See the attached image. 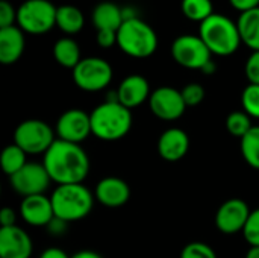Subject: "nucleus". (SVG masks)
<instances>
[{"label":"nucleus","mask_w":259,"mask_h":258,"mask_svg":"<svg viewBox=\"0 0 259 258\" xmlns=\"http://www.w3.org/2000/svg\"><path fill=\"white\" fill-rule=\"evenodd\" d=\"M42 164L58 186L82 184L90 173V158L80 144L59 138L44 154Z\"/></svg>","instance_id":"obj_1"},{"label":"nucleus","mask_w":259,"mask_h":258,"mask_svg":"<svg viewBox=\"0 0 259 258\" xmlns=\"http://www.w3.org/2000/svg\"><path fill=\"white\" fill-rule=\"evenodd\" d=\"M91 129L93 135L103 141H117L126 137L132 128V111L120 102H103L93 109Z\"/></svg>","instance_id":"obj_2"},{"label":"nucleus","mask_w":259,"mask_h":258,"mask_svg":"<svg viewBox=\"0 0 259 258\" xmlns=\"http://www.w3.org/2000/svg\"><path fill=\"white\" fill-rule=\"evenodd\" d=\"M199 36L203 40L212 55L229 56L240 47L241 36L238 24L222 14H212L200 23Z\"/></svg>","instance_id":"obj_3"},{"label":"nucleus","mask_w":259,"mask_h":258,"mask_svg":"<svg viewBox=\"0 0 259 258\" xmlns=\"http://www.w3.org/2000/svg\"><path fill=\"white\" fill-rule=\"evenodd\" d=\"M94 195L83 184H64L58 186L50 199L55 217L67 224L87 217L94 205Z\"/></svg>","instance_id":"obj_4"},{"label":"nucleus","mask_w":259,"mask_h":258,"mask_svg":"<svg viewBox=\"0 0 259 258\" xmlns=\"http://www.w3.org/2000/svg\"><path fill=\"white\" fill-rule=\"evenodd\" d=\"M117 46L132 58H149L158 49V35L150 24L137 17L123 21L117 32Z\"/></svg>","instance_id":"obj_5"},{"label":"nucleus","mask_w":259,"mask_h":258,"mask_svg":"<svg viewBox=\"0 0 259 258\" xmlns=\"http://www.w3.org/2000/svg\"><path fill=\"white\" fill-rule=\"evenodd\" d=\"M56 11L49 0H26L17 8V24L26 33L44 35L56 26Z\"/></svg>","instance_id":"obj_6"},{"label":"nucleus","mask_w":259,"mask_h":258,"mask_svg":"<svg viewBox=\"0 0 259 258\" xmlns=\"http://www.w3.org/2000/svg\"><path fill=\"white\" fill-rule=\"evenodd\" d=\"M55 141V131L38 119L21 122L14 132V143L27 155L46 154Z\"/></svg>","instance_id":"obj_7"},{"label":"nucleus","mask_w":259,"mask_h":258,"mask_svg":"<svg viewBox=\"0 0 259 258\" xmlns=\"http://www.w3.org/2000/svg\"><path fill=\"white\" fill-rule=\"evenodd\" d=\"M112 67L106 59L97 56L83 58L73 68V81L83 91H100L112 81Z\"/></svg>","instance_id":"obj_8"},{"label":"nucleus","mask_w":259,"mask_h":258,"mask_svg":"<svg viewBox=\"0 0 259 258\" xmlns=\"http://www.w3.org/2000/svg\"><path fill=\"white\" fill-rule=\"evenodd\" d=\"M171 55L179 65L202 70L203 65L211 61L212 53L199 35H181L171 44Z\"/></svg>","instance_id":"obj_9"},{"label":"nucleus","mask_w":259,"mask_h":258,"mask_svg":"<svg viewBox=\"0 0 259 258\" xmlns=\"http://www.w3.org/2000/svg\"><path fill=\"white\" fill-rule=\"evenodd\" d=\"M149 106L155 117L165 122L181 119L187 109V103L182 97V93L173 87H159L152 91Z\"/></svg>","instance_id":"obj_10"},{"label":"nucleus","mask_w":259,"mask_h":258,"mask_svg":"<svg viewBox=\"0 0 259 258\" xmlns=\"http://www.w3.org/2000/svg\"><path fill=\"white\" fill-rule=\"evenodd\" d=\"M9 181L11 187L23 198L44 195V192L49 189L52 182L44 164L38 163H27L21 170L12 175Z\"/></svg>","instance_id":"obj_11"},{"label":"nucleus","mask_w":259,"mask_h":258,"mask_svg":"<svg viewBox=\"0 0 259 258\" xmlns=\"http://www.w3.org/2000/svg\"><path fill=\"white\" fill-rule=\"evenodd\" d=\"M55 131L59 140L80 144L83 140L90 137V134H93L91 117L90 114L79 108L68 109L62 113L61 117L58 119Z\"/></svg>","instance_id":"obj_12"},{"label":"nucleus","mask_w":259,"mask_h":258,"mask_svg":"<svg viewBox=\"0 0 259 258\" xmlns=\"http://www.w3.org/2000/svg\"><path fill=\"white\" fill-rule=\"evenodd\" d=\"M250 208L247 202L238 198H232L220 205L215 214V227L219 228L220 233L231 236L237 233H243L249 216H250Z\"/></svg>","instance_id":"obj_13"},{"label":"nucleus","mask_w":259,"mask_h":258,"mask_svg":"<svg viewBox=\"0 0 259 258\" xmlns=\"http://www.w3.org/2000/svg\"><path fill=\"white\" fill-rule=\"evenodd\" d=\"M20 216L30 227H49L55 219V211L50 196L35 195L23 198L20 204Z\"/></svg>","instance_id":"obj_14"},{"label":"nucleus","mask_w":259,"mask_h":258,"mask_svg":"<svg viewBox=\"0 0 259 258\" xmlns=\"http://www.w3.org/2000/svg\"><path fill=\"white\" fill-rule=\"evenodd\" d=\"M33 251L29 234L20 227L0 228V258H30Z\"/></svg>","instance_id":"obj_15"},{"label":"nucleus","mask_w":259,"mask_h":258,"mask_svg":"<svg viewBox=\"0 0 259 258\" xmlns=\"http://www.w3.org/2000/svg\"><path fill=\"white\" fill-rule=\"evenodd\" d=\"M94 196L102 205L108 208H118L129 201L131 189L124 179L117 176H106L99 181Z\"/></svg>","instance_id":"obj_16"},{"label":"nucleus","mask_w":259,"mask_h":258,"mask_svg":"<svg viewBox=\"0 0 259 258\" xmlns=\"http://www.w3.org/2000/svg\"><path fill=\"white\" fill-rule=\"evenodd\" d=\"M190 149V137L181 128L165 129L158 140V152L168 163L181 161Z\"/></svg>","instance_id":"obj_17"},{"label":"nucleus","mask_w":259,"mask_h":258,"mask_svg":"<svg viewBox=\"0 0 259 258\" xmlns=\"http://www.w3.org/2000/svg\"><path fill=\"white\" fill-rule=\"evenodd\" d=\"M118 91V100L123 106L129 108L131 111L140 105H143L146 100L150 99V85L149 81L141 75H131L121 81V84L117 88Z\"/></svg>","instance_id":"obj_18"},{"label":"nucleus","mask_w":259,"mask_h":258,"mask_svg":"<svg viewBox=\"0 0 259 258\" xmlns=\"http://www.w3.org/2000/svg\"><path fill=\"white\" fill-rule=\"evenodd\" d=\"M24 33L18 26L0 29V62L5 65L17 62L24 52Z\"/></svg>","instance_id":"obj_19"},{"label":"nucleus","mask_w":259,"mask_h":258,"mask_svg":"<svg viewBox=\"0 0 259 258\" xmlns=\"http://www.w3.org/2000/svg\"><path fill=\"white\" fill-rule=\"evenodd\" d=\"M93 24L97 30H115L123 24V12L121 8L112 2H102L93 9L91 15Z\"/></svg>","instance_id":"obj_20"},{"label":"nucleus","mask_w":259,"mask_h":258,"mask_svg":"<svg viewBox=\"0 0 259 258\" xmlns=\"http://www.w3.org/2000/svg\"><path fill=\"white\" fill-rule=\"evenodd\" d=\"M237 24L241 41L253 52H259V8L240 14Z\"/></svg>","instance_id":"obj_21"},{"label":"nucleus","mask_w":259,"mask_h":258,"mask_svg":"<svg viewBox=\"0 0 259 258\" xmlns=\"http://www.w3.org/2000/svg\"><path fill=\"white\" fill-rule=\"evenodd\" d=\"M85 18L82 11L74 5L58 6L56 11V26L67 35H76L82 30Z\"/></svg>","instance_id":"obj_22"},{"label":"nucleus","mask_w":259,"mask_h":258,"mask_svg":"<svg viewBox=\"0 0 259 258\" xmlns=\"http://www.w3.org/2000/svg\"><path fill=\"white\" fill-rule=\"evenodd\" d=\"M53 56L56 59V62L62 67L67 68H74L80 61V49L77 46V43L70 38V36H64L59 38L55 46H53Z\"/></svg>","instance_id":"obj_23"},{"label":"nucleus","mask_w":259,"mask_h":258,"mask_svg":"<svg viewBox=\"0 0 259 258\" xmlns=\"http://www.w3.org/2000/svg\"><path fill=\"white\" fill-rule=\"evenodd\" d=\"M26 158H27V154L21 148H18L15 143L6 146L0 155V164H2L3 172L11 178L27 164Z\"/></svg>","instance_id":"obj_24"},{"label":"nucleus","mask_w":259,"mask_h":258,"mask_svg":"<svg viewBox=\"0 0 259 258\" xmlns=\"http://www.w3.org/2000/svg\"><path fill=\"white\" fill-rule=\"evenodd\" d=\"M241 154L246 163L259 170V126H253L241 138Z\"/></svg>","instance_id":"obj_25"},{"label":"nucleus","mask_w":259,"mask_h":258,"mask_svg":"<svg viewBox=\"0 0 259 258\" xmlns=\"http://www.w3.org/2000/svg\"><path fill=\"white\" fill-rule=\"evenodd\" d=\"M182 14L191 21H205L211 17L212 12V2L211 0H182L181 3Z\"/></svg>","instance_id":"obj_26"},{"label":"nucleus","mask_w":259,"mask_h":258,"mask_svg":"<svg viewBox=\"0 0 259 258\" xmlns=\"http://www.w3.org/2000/svg\"><path fill=\"white\" fill-rule=\"evenodd\" d=\"M253 128L252 125V117L244 113V111H234L226 117V129L231 135L237 138H243L250 129Z\"/></svg>","instance_id":"obj_27"},{"label":"nucleus","mask_w":259,"mask_h":258,"mask_svg":"<svg viewBox=\"0 0 259 258\" xmlns=\"http://www.w3.org/2000/svg\"><path fill=\"white\" fill-rule=\"evenodd\" d=\"M241 103L244 113L252 119H259V85L249 84L241 94Z\"/></svg>","instance_id":"obj_28"},{"label":"nucleus","mask_w":259,"mask_h":258,"mask_svg":"<svg viewBox=\"0 0 259 258\" xmlns=\"http://www.w3.org/2000/svg\"><path fill=\"white\" fill-rule=\"evenodd\" d=\"M181 258H217V254L208 243L191 242L182 249Z\"/></svg>","instance_id":"obj_29"},{"label":"nucleus","mask_w":259,"mask_h":258,"mask_svg":"<svg viewBox=\"0 0 259 258\" xmlns=\"http://www.w3.org/2000/svg\"><path fill=\"white\" fill-rule=\"evenodd\" d=\"M243 236L246 242L252 246H259V208L250 213L249 220L243 230Z\"/></svg>","instance_id":"obj_30"},{"label":"nucleus","mask_w":259,"mask_h":258,"mask_svg":"<svg viewBox=\"0 0 259 258\" xmlns=\"http://www.w3.org/2000/svg\"><path fill=\"white\" fill-rule=\"evenodd\" d=\"M181 93H182V97H184L187 106H197L205 99V88L200 84H196V82L185 85L181 90Z\"/></svg>","instance_id":"obj_31"},{"label":"nucleus","mask_w":259,"mask_h":258,"mask_svg":"<svg viewBox=\"0 0 259 258\" xmlns=\"http://www.w3.org/2000/svg\"><path fill=\"white\" fill-rule=\"evenodd\" d=\"M15 21H17V9H14V6L9 2L2 0L0 2V29L15 26L14 24Z\"/></svg>","instance_id":"obj_32"},{"label":"nucleus","mask_w":259,"mask_h":258,"mask_svg":"<svg viewBox=\"0 0 259 258\" xmlns=\"http://www.w3.org/2000/svg\"><path fill=\"white\" fill-rule=\"evenodd\" d=\"M246 76L249 84L259 85V52H252L246 62Z\"/></svg>","instance_id":"obj_33"},{"label":"nucleus","mask_w":259,"mask_h":258,"mask_svg":"<svg viewBox=\"0 0 259 258\" xmlns=\"http://www.w3.org/2000/svg\"><path fill=\"white\" fill-rule=\"evenodd\" d=\"M97 44L103 49H109L117 44V32L115 30H97Z\"/></svg>","instance_id":"obj_34"},{"label":"nucleus","mask_w":259,"mask_h":258,"mask_svg":"<svg viewBox=\"0 0 259 258\" xmlns=\"http://www.w3.org/2000/svg\"><path fill=\"white\" fill-rule=\"evenodd\" d=\"M15 220H17V214L12 208L9 207H5L2 211H0V224H2V228H6V227H14L15 225Z\"/></svg>","instance_id":"obj_35"},{"label":"nucleus","mask_w":259,"mask_h":258,"mask_svg":"<svg viewBox=\"0 0 259 258\" xmlns=\"http://www.w3.org/2000/svg\"><path fill=\"white\" fill-rule=\"evenodd\" d=\"M229 2L241 14L247 12V11H252L255 8H259V0H229Z\"/></svg>","instance_id":"obj_36"},{"label":"nucleus","mask_w":259,"mask_h":258,"mask_svg":"<svg viewBox=\"0 0 259 258\" xmlns=\"http://www.w3.org/2000/svg\"><path fill=\"white\" fill-rule=\"evenodd\" d=\"M67 222L65 220H61V219H58V217H55L50 224H49V227H47V230L50 231V234H53V236H61V234H64L65 231H67Z\"/></svg>","instance_id":"obj_37"},{"label":"nucleus","mask_w":259,"mask_h":258,"mask_svg":"<svg viewBox=\"0 0 259 258\" xmlns=\"http://www.w3.org/2000/svg\"><path fill=\"white\" fill-rule=\"evenodd\" d=\"M39 258H71L65 251L59 249V248H49L46 251L41 252Z\"/></svg>","instance_id":"obj_38"},{"label":"nucleus","mask_w":259,"mask_h":258,"mask_svg":"<svg viewBox=\"0 0 259 258\" xmlns=\"http://www.w3.org/2000/svg\"><path fill=\"white\" fill-rule=\"evenodd\" d=\"M71 258H103L100 254L94 252V251H79L76 252Z\"/></svg>","instance_id":"obj_39"},{"label":"nucleus","mask_w":259,"mask_h":258,"mask_svg":"<svg viewBox=\"0 0 259 258\" xmlns=\"http://www.w3.org/2000/svg\"><path fill=\"white\" fill-rule=\"evenodd\" d=\"M215 70H217V65H215V62L211 59L208 64H205V65H203V68H202L200 71H202L203 75H208V76H209V75H214V73H215Z\"/></svg>","instance_id":"obj_40"},{"label":"nucleus","mask_w":259,"mask_h":258,"mask_svg":"<svg viewBox=\"0 0 259 258\" xmlns=\"http://www.w3.org/2000/svg\"><path fill=\"white\" fill-rule=\"evenodd\" d=\"M246 258H259V246H252V248L247 251Z\"/></svg>","instance_id":"obj_41"}]
</instances>
